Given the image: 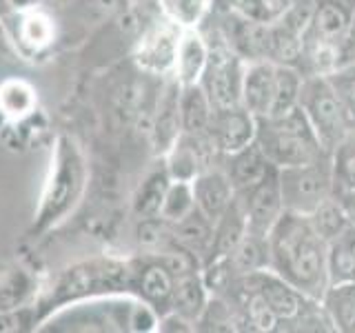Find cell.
Wrapping results in <instances>:
<instances>
[{"instance_id":"obj_34","label":"cell","mask_w":355,"mask_h":333,"mask_svg":"<svg viewBox=\"0 0 355 333\" xmlns=\"http://www.w3.org/2000/svg\"><path fill=\"white\" fill-rule=\"evenodd\" d=\"M164 225V220L160 216H155V218H144L142 220V225L138 227V240L142 244H147V247H155V244H160L162 240V229Z\"/></svg>"},{"instance_id":"obj_25","label":"cell","mask_w":355,"mask_h":333,"mask_svg":"<svg viewBox=\"0 0 355 333\" xmlns=\"http://www.w3.org/2000/svg\"><path fill=\"white\" fill-rule=\"evenodd\" d=\"M193 211H196V198H193L191 182L171 180L162 200L160 218L164 222H169V225H175V222L184 220L189 214H193Z\"/></svg>"},{"instance_id":"obj_38","label":"cell","mask_w":355,"mask_h":333,"mask_svg":"<svg viewBox=\"0 0 355 333\" xmlns=\"http://www.w3.org/2000/svg\"><path fill=\"white\" fill-rule=\"evenodd\" d=\"M9 3L14 7H29V5L36 3V0H9Z\"/></svg>"},{"instance_id":"obj_2","label":"cell","mask_w":355,"mask_h":333,"mask_svg":"<svg viewBox=\"0 0 355 333\" xmlns=\"http://www.w3.org/2000/svg\"><path fill=\"white\" fill-rule=\"evenodd\" d=\"M255 142L260 144V149L266 153V158L275 169L313 162L327 153L300 107L286 111L282 116L260 118Z\"/></svg>"},{"instance_id":"obj_14","label":"cell","mask_w":355,"mask_h":333,"mask_svg":"<svg viewBox=\"0 0 355 333\" xmlns=\"http://www.w3.org/2000/svg\"><path fill=\"white\" fill-rule=\"evenodd\" d=\"M178 40H180V33H178V27L173 22L171 25L153 27L151 31L144 33L138 47V62L142 69L155 74L171 69L178 53Z\"/></svg>"},{"instance_id":"obj_33","label":"cell","mask_w":355,"mask_h":333,"mask_svg":"<svg viewBox=\"0 0 355 333\" xmlns=\"http://www.w3.org/2000/svg\"><path fill=\"white\" fill-rule=\"evenodd\" d=\"M227 3H229L231 11L236 16L249 18V20H255V22H271L262 0H227Z\"/></svg>"},{"instance_id":"obj_37","label":"cell","mask_w":355,"mask_h":333,"mask_svg":"<svg viewBox=\"0 0 355 333\" xmlns=\"http://www.w3.org/2000/svg\"><path fill=\"white\" fill-rule=\"evenodd\" d=\"M315 3H318V0H293V5H297V7H306V9H313Z\"/></svg>"},{"instance_id":"obj_13","label":"cell","mask_w":355,"mask_h":333,"mask_svg":"<svg viewBox=\"0 0 355 333\" xmlns=\"http://www.w3.org/2000/svg\"><path fill=\"white\" fill-rule=\"evenodd\" d=\"M275 166L269 162L266 153L260 149L258 142H251L247 144L244 149L240 151H233L227 155V169L225 173L229 176V180L236 189V194L247 191V189L255 187L260 180H264Z\"/></svg>"},{"instance_id":"obj_36","label":"cell","mask_w":355,"mask_h":333,"mask_svg":"<svg viewBox=\"0 0 355 333\" xmlns=\"http://www.w3.org/2000/svg\"><path fill=\"white\" fill-rule=\"evenodd\" d=\"M355 60V11H353V20H351V29H349V36L344 40V47H342V65Z\"/></svg>"},{"instance_id":"obj_22","label":"cell","mask_w":355,"mask_h":333,"mask_svg":"<svg viewBox=\"0 0 355 333\" xmlns=\"http://www.w3.org/2000/svg\"><path fill=\"white\" fill-rule=\"evenodd\" d=\"M180 89L182 85L175 80L164 92V98L160 100L158 118H155V140L162 149H171V144L180 136L182 122H180Z\"/></svg>"},{"instance_id":"obj_23","label":"cell","mask_w":355,"mask_h":333,"mask_svg":"<svg viewBox=\"0 0 355 333\" xmlns=\"http://www.w3.org/2000/svg\"><path fill=\"white\" fill-rule=\"evenodd\" d=\"M306 218L311 222V227L318 231V236L329 244L333 240H338L342 233L351 227V220L347 216V211H344V207L338 203L336 196L327 198L324 203H322L320 207H315Z\"/></svg>"},{"instance_id":"obj_10","label":"cell","mask_w":355,"mask_h":333,"mask_svg":"<svg viewBox=\"0 0 355 333\" xmlns=\"http://www.w3.org/2000/svg\"><path fill=\"white\" fill-rule=\"evenodd\" d=\"M209 136L214 138L220 153H233L244 149L255 140L258 133V118L242 105L229 109H214V116L209 122Z\"/></svg>"},{"instance_id":"obj_7","label":"cell","mask_w":355,"mask_h":333,"mask_svg":"<svg viewBox=\"0 0 355 333\" xmlns=\"http://www.w3.org/2000/svg\"><path fill=\"white\" fill-rule=\"evenodd\" d=\"M83 185V166L71 147H62L55 160L53 176L47 185V191L40 207V227L58 220L67 209L73 205V200Z\"/></svg>"},{"instance_id":"obj_1","label":"cell","mask_w":355,"mask_h":333,"mask_svg":"<svg viewBox=\"0 0 355 333\" xmlns=\"http://www.w3.org/2000/svg\"><path fill=\"white\" fill-rule=\"evenodd\" d=\"M269 269L309 300H322L329 289V242L302 214L284 211L269 231Z\"/></svg>"},{"instance_id":"obj_16","label":"cell","mask_w":355,"mask_h":333,"mask_svg":"<svg viewBox=\"0 0 355 333\" xmlns=\"http://www.w3.org/2000/svg\"><path fill=\"white\" fill-rule=\"evenodd\" d=\"M207 60H209V47L202 40V36L191 31V29L180 33L175 62H173L175 80L182 87L198 85L200 80H202V74L207 69Z\"/></svg>"},{"instance_id":"obj_18","label":"cell","mask_w":355,"mask_h":333,"mask_svg":"<svg viewBox=\"0 0 355 333\" xmlns=\"http://www.w3.org/2000/svg\"><path fill=\"white\" fill-rule=\"evenodd\" d=\"M320 302L327 309L333 329L355 333V280L331 284Z\"/></svg>"},{"instance_id":"obj_30","label":"cell","mask_w":355,"mask_h":333,"mask_svg":"<svg viewBox=\"0 0 355 333\" xmlns=\"http://www.w3.org/2000/svg\"><path fill=\"white\" fill-rule=\"evenodd\" d=\"M333 189L355 191V147H351L349 136L333 153Z\"/></svg>"},{"instance_id":"obj_6","label":"cell","mask_w":355,"mask_h":333,"mask_svg":"<svg viewBox=\"0 0 355 333\" xmlns=\"http://www.w3.org/2000/svg\"><path fill=\"white\" fill-rule=\"evenodd\" d=\"M355 0H318L302 31V49L327 47L342 53L349 36Z\"/></svg>"},{"instance_id":"obj_29","label":"cell","mask_w":355,"mask_h":333,"mask_svg":"<svg viewBox=\"0 0 355 333\" xmlns=\"http://www.w3.org/2000/svg\"><path fill=\"white\" fill-rule=\"evenodd\" d=\"M331 87L336 89V94L340 96L344 109H347L349 118L355 125V60H349L340 65L338 69H333L327 74Z\"/></svg>"},{"instance_id":"obj_28","label":"cell","mask_w":355,"mask_h":333,"mask_svg":"<svg viewBox=\"0 0 355 333\" xmlns=\"http://www.w3.org/2000/svg\"><path fill=\"white\" fill-rule=\"evenodd\" d=\"M164 14L178 27H193L205 16L209 0H160Z\"/></svg>"},{"instance_id":"obj_32","label":"cell","mask_w":355,"mask_h":333,"mask_svg":"<svg viewBox=\"0 0 355 333\" xmlns=\"http://www.w3.org/2000/svg\"><path fill=\"white\" fill-rule=\"evenodd\" d=\"M158 311H155L149 302L147 305H136L129 311V320L127 325L131 331H153L158 325Z\"/></svg>"},{"instance_id":"obj_4","label":"cell","mask_w":355,"mask_h":333,"mask_svg":"<svg viewBox=\"0 0 355 333\" xmlns=\"http://www.w3.org/2000/svg\"><path fill=\"white\" fill-rule=\"evenodd\" d=\"M284 211L309 216L327 198L333 196V155L324 153L322 158L277 169Z\"/></svg>"},{"instance_id":"obj_31","label":"cell","mask_w":355,"mask_h":333,"mask_svg":"<svg viewBox=\"0 0 355 333\" xmlns=\"http://www.w3.org/2000/svg\"><path fill=\"white\" fill-rule=\"evenodd\" d=\"M20 36L31 47H44L53 38V25L44 14H29L20 25Z\"/></svg>"},{"instance_id":"obj_5","label":"cell","mask_w":355,"mask_h":333,"mask_svg":"<svg viewBox=\"0 0 355 333\" xmlns=\"http://www.w3.org/2000/svg\"><path fill=\"white\" fill-rule=\"evenodd\" d=\"M244 65H247V60L227 44L209 47L207 69L202 74V89L207 92L214 109H229L240 105Z\"/></svg>"},{"instance_id":"obj_8","label":"cell","mask_w":355,"mask_h":333,"mask_svg":"<svg viewBox=\"0 0 355 333\" xmlns=\"http://www.w3.org/2000/svg\"><path fill=\"white\" fill-rule=\"evenodd\" d=\"M236 196L242 205L244 218H247V231L255 233V236H269L273 225L284 214L277 169H273L255 187L247 189V191H242V194H236Z\"/></svg>"},{"instance_id":"obj_3","label":"cell","mask_w":355,"mask_h":333,"mask_svg":"<svg viewBox=\"0 0 355 333\" xmlns=\"http://www.w3.org/2000/svg\"><path fill=\"white\" fill-rule=\"evenodd\" d=\"M297 107L304 111L322 149L327 153H336V149L355 129L353 120L349 118L347 109H344L340 96L331 87L327 76H304Z\"/></svg>"},{"instance_id":"obj_35","label":"cell","mask_w":355,"mask_h":333,"mask_svg":"<svg viewBox=\"0 0 355 333\" xmlns=\"http://www.w3.org/2000/svg\"><path fill=\"white\" fill-rule=\"evenodd\" d=\"M262 3H264V9H266V14H269V18L275 20V18L284 16L286 11L291 9L293 0H262Z\"/></svg>"},{"instance_id":"obj_17","label":"cell","mask_w":355,"mask_h":333,"mask_svg":"<svg viewBox=\"0 0 355 333\" xmlns=\"http://www.w3.org/2000/svg\"><path fill=\"white\" fill-rule=\"evenodd\" d=\"M171 236L175 244H180L182 249L191 251L198 260H202V258L207 260L211 247H214V222L205 218L196 209L193 214H189L184 220L175 222Z\"/></svg>"},{"instance_id":"obj_20","label":"cell","mask_w":355,"mask_h":333,"mask_svg":"<svg viewBox=\"0 0 355 333\" xmlns=\"http://www.w3.org/2000/svg\"><path fill=\"white\" fill-rule=\"evenodd\" d=\"M229 262L238 278L269 269V240H266V236H255V233L247 231L244 238L238 242V247L229 255Z\"/></svg>"},{"instance_id":"obj_21","label":"cell","mask_w":355,"mask_h":333,"mask_svg":"<svg viewBox=\"0 0 355 333\" xmlns=\"http://www.w3.org/2000/svg\"><path fill=\"white\" fill-rule=\"evenodd\" d=\"M211 116H214V105L202 87L189 85L180 89V122L184 133L207 131Z\"/></svg>"},{"instance_id":"obj_12","label":"cell","mask_w":355,"mask_h":333,"mask_svg":"<svg viewBox=\"0 0 355 333\" xmlns=\"http://www.w3.org/2000/svg\"><path fill=\"white\" fill-rule=\"evenodd\" d=\"M191 187H193L196 209L214 222V225L231 207L233 200H236V189H233L229 176L218 169L200 171L191 180Z\"/></svg>"},{"instance_id":"obj_11","label":"cell","mask_w":355,"mask_h":333,"mask_svg":"<svg viewBox=\"0 0 355 333\" xmlns=\"http://www.w3.org/2000/svg\"><path fill=\"white\" fill-rule=\"evenodd\" d=\"M273 94H275V65L271 60H249L244 65V74H242L240 105L260 120L271 114Z\"/></svg>"},{"instance_id":"obj_15","label":"cell","mask_w":355,"mask_h":333,"mask_svg":"<svg viewBox=\"0 0 355 333\" xmlns=\"http://www.w3.org/2000/svg\"><path fill=\"white\" fill-rule=\"evenodd\" d=\"M209 307V289L200 271L173 278V307L171 311L191 325H198Z\"/></svg>"},{"instance_id":"obj_24","label":"cell","mask_w":355,"mask_h":333,"mask_svg":"<svg viewBox=\"0 0 355 333\" xmlns=\"http://www.w3.org/2000/svg\"><path fill=\"white\" fill-rule=\"evenodd\" d=\"M304 74L297 67H286V65H275V94H273V105H271V116H282L286 111H291L300 103V89H302Z\"/></svg>"},{"instance_id":"obj_27","label":"cell","mask_w":355,"mask_h":333,"mask_svg":"<svg viewBox=\"0 0 355 333\" xmlns=\"http://www.w3.org/2000/svg\"><path fill=\"white\" fill-rule=\"evenodd\" d=\"M36 105L33 89L22 80H7L0 85V109L9 118H25Z\"/></svg>"},{"instance_id":"obj_19","label":"cell","mask_w":355,"mask_h":333,"mask_svg":"<svg viewBox=\"0 0 355 333\" xmlns=\"http://www.w3.org/2000/svg\"><path fill=\"white\" fill-rule=\"evenodd\" d=\"M140 293L147 302L166 316L173 307V275L162 262L149 264L140 273Z\"/></svg>"},{"instance_id":"obj_9","label":"cell","mask_w":355,"mask_h":333,"mask_svg":"<svg viewBox=\"0 0 355 333\" xmlns=\"http://www.w3.org/2000/svg\"><path fill=\"white\" fill-rule=\"evenodd\" d=\"M238 284L249 289L253 293H258L277 316L280 325H291L300 311L304 309V305L309 302L306 296H302L297 289H293L271 269H262V271H255L249 275H242V278H238Z\"/></svg>"},{"instance_id":"obj_26","label":"cell","mask_w":355,"mask_h":333,"mask_svg":"<svg viewBox=\"0 0 355 333\" xmlns=\"http://www.w3.org/2000/svg\"><path fill=\"white\" fill-rule=\"evenodd\" d=\"M171 185V178L166 171H158L153 173L147 182H142L140 191L136 196V214L142 218H155L160 216V209H162V200L166 189Z\"/></svg>"}]
</instances>
